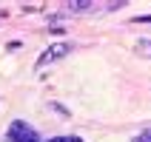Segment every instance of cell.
<instances>
[{
    "label": "cell",
    "mask_w": 151,
    "mask_h": 142,
    "mask_svg": "<svg viewBox=\"0 0 151 142\" xmlns=\"http://www.w3.org/2000/svg\"><path fill=\"white\" fill-rule=\"evenodd\" d=\"M6 142H43V139L32 125H26L23 119H14L6 131Z\"/></svg>",
    "instance_id": "1"
},
{
    "label": "cell",
    "mask_w": 151,
    "mask_h": 142,
    "mask_svg": "<svg viewBox=\"0 0 151 142\" xmlns=\"http://www.w3.org/2000/svg\"><path fill=\"white\" fill-rule=\"evenodd\" d=\"M68 54H71V43H51L49 49L37 57V68H46V66H51V63H57V60L68 57Z\"/></svg>",
    "instance_id": "2"
},
{
    "label": "cell",
    "mask_w": 151,
    "mask_h": 142,
    "mask_svg": "<svg viewBox=\"0 0 151 142\" xmlns=\"http://www.w3.org/2000/svg\"><path fill=\"white\" fill-rule=\"evenodd\" d=\"M91 9H94V0H68L66 3V11H71V14H83Z\"/></svg>",
    "instance_id": "3"
},
{
    "label": "cell",
    "mask_w": 151,
    "mask_h": 142,
    "mask_svg": "<svg viewBox=\"0 0 151 142\" xmlns=\"http://www.w3.org/2000/svg\"><path fill=\"white\" fill-rule=\"evenodd\" d=\"M43 142H83V136H74V134H63V136H49Z\"/></svg>",
    "instance_id": "4"
},
{
    "label": "cell",
    "mask_w": 151,
    "mask_h": 142,
    "mask_svg": "<svg viewBox=\"0 0 151 142\" xmlns=\"http://www.w3.org/2000/svg\"><path fill=\"white\" fill-rule=\"evenodd\" d=\"M134 51L140 54V57H151V40H140Z\"/></svg>",
    "instance_id": "5"
},
{
    "label": "cell",
    "mask_w": 151,
    "mask_h": 142,
    "mask_svg": "<svg viewBox=\"0 0 151 142\" xmlns=\"http://www.w3.org/2000/svg\"><path fill=\"white\" fill-rule=\"evenodd\" d=\"M49 105H51V108H54V111H57L60 117H68V111L63 108V105H60V102H49Z\"/></svg>",
    "instance_id": "6"
}]
</instances>
